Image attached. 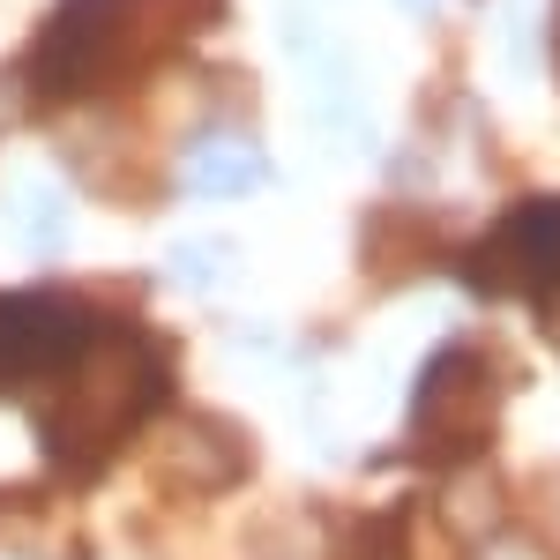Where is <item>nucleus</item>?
Returning a JSON list of instances; mask_svg holds the SVG:
<instances>
[{
    "instance_id": "f257e3e1",
    "label": "nucleus",
    "mask_w": 560,
    "mask_h": 560,
    "mask_svg": "<svg viewBox=\"0 0 560 560\" xmlns=\"http://www.w3.org/2000/svg\"><path fill=\"white\" fill-rule=\"evenodd\" d=\"M478 292H553L560 284V202H530L471 255Z\"/></svg>"
},
{
    "instance_id": "f03ea898",
    "label": "nucleus",
    "mask_w": 560,
    "mask_h": 560,
    "mask_svg": "<svg viewBox=\"0 0 560 560\" xmlns=\"http://www.w3.org/2000/svg\"><path fill=\"white\" fill-rule=\"evenodd\" d=\"M83 314L60 300H0V388L31 382V374H52L60 359H75L83 345Z\"/></svg>"
},
{
    "instance_id": "7ed1b4c3",
    "label": "nucleus",
    "mask_w": 560,
    "mask_h": 560,
    "mask_svg": "<svg viewBox=\"0 0 560 560\" xmlns=\"http://www.w3.org/2000/svg\"><path fill=\"white\" fill-rule=\"evenodd\" d=\"M195 187L202 195H240V187H255L261 179V158L247 150V142H210V150H195Z\"/></svg>"
}]
</instances>
